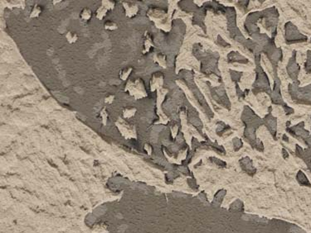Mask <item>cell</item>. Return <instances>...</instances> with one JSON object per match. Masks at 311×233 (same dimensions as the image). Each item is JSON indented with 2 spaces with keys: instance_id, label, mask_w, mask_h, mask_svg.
<instances>
[{
  "instance_id": "obj_10",
  "label": "cell",
  "mask_w": 311,
  "mask_h": 233,
  "mask_svg": "<svg viewBox=\"0 0 311 233\" xmlns=\"http://www.w3.org/2000/svg\"><path fill=\"white\" fill-rule=\"evenodd\" d=\"M114 98H115V95H112V94H110L108 96L105 98V102L106 103H111L113 102Z\"/></svg>"
},
{
  "instance_id": "obj_5",
  "label": "cell",
  "mask_w": 311,
  "mask_h": 233,
  "mask_svg": "<svg viewBox=\"0 0 311 233\" xmlns=\"http://www.w3.org/2000/svg\"><path fill=\"white\" fill-rule=\"evenodd\" d=\"M106 12H107V9H106L104 6H102V5H101V8H99L98 9H97L96 17L101 20V19H102V18L105 16Z\"/></svg>"
},
{
  "instance_id": "obj_4",
  "label": "cell",
  "mask_w": 311,
  "mask_h": 233,
  "mask_svg": "<svg viewBox=\"0 0 311 233\" xmlns=\"http://www.w3.org/2000/svg\"><path fill=\"white\" fill-rule=\"evenodd\" d=\"M136 109L134 107H127L124 109V117H131L134 115Z\"/></svg>"
},
{
  "instance_id": "obj_8",
  "label": "cell",
  "mask_w": 311,
  "mask_h": 233,
  "mask_svg": "<svg viewBox=\"0 0 311 233\" xmlns=\"http://www.w3.org/2000/svg\"><path fill=\"white\" fill-rule=\"evenodd\" d=\"M41 12H42V8H41L40 6L35 5L34 8H32V12H31V17H38V15L40 14Z\"/></svg>"
},
{
  "instance_id": "obj_9",
  "label": "cell",
  "mask_w": 311,
  "mask_h": 233,
  "mask_svg": "<svg viewBox=\"0 0 311 233\" xmlns=\"http://www.w3.org/2000/svg\"><path fill=\"white\" fill-rule=\"evenodd\" d=\"M102 6H104L107 10L113 9L115 7V2L113 1H102Z\"/></svg>"
},
{
  "instance_id": "obj_2",
  "label": "cell",
  "mask_w": 311,
  "mask_h": 233,
  "mask_svg": "<svg viewBox=\"0 0 311 233\" xmlns=\"http://www.w3.org/2000/svg\"><path fill=\"white\" fill-rule=\"evenodd\" d=\"M92 16V12L88 8H85L82 9L81 12V17L83 20H89Z\"/></svg>"
},
{
  "instance_id": "obj_11",
  "label": "cell",
  "mask_w": 311,
  "mask_h": 233,
  "mask_svg": "<svg viewBox=\"0 0 311 233\" xmlns=\"http://www.w3.org/2000/svg\"><path fill=\"white\" fill-rule=\"evenodd\" d=\"M101 114H102V117H103V122L104 124H106V120H107V113L105 110H103L101 112Z\"/></svg>"
},
{
  "instance_id": "obj_7",
  "label": "cell",
  "mask_w": 311,
  "mask_h": 233,
  "mask_svg": "<svg viewBox=\"0 0 311 233\" xmlns=\"http://www.w3.org/2000/svg\"><path fill=\"white\" fill-rule=\"evenodd\" d=\"M104 27H105V29L110 30V31H112V30H116L118 27L117 24L115 23L114 22H111V21H107V22H105V24H104Z\"/></svg>"
},
{
  "instance_id": "obj_1",
  "label": "cell",
  "mask_w": 311,
  "mask_h": 233,
  "mask_svg": "<svg viewBox=\"0 0 311 233\" xmlns=\"http://www.w3.org/2000/svg\"><path fill=\"white\" fill-rule=\"evenodd\" d=\"M124 6H125L126 16L130 17H133L136 14L138 11V7L135 4L126 3V4H124Z\"/></svg>"
},
{
  "instance_id": "obj_6",
  "label": "cell",
  "mask_w": 311,
  "mask_h": 233,
  "mask_svg": "<svg viewBox=\"0 0 311 233\" xmlns=\"http://www.w3.org/2000/svg\"><path fill=\"white\" fill-rule=\"evenodd\" d=\"M66 37V39H67V41L70 43H75L77 41V39H78V36H77V34L72 32H67Z\"/></svg>"
},
{
  "instance_id": "obj_3",
  "label": "cell",
  "mask_w": 311,
  "mask_h": 233,
  "mask_svg": "<svg viewBox=\"0 0 311 233\" xmlns=\"http://www.w3.org/2000/svg\"><path fill=\"white\" fill-rule=\"evenodd\" d=\"M132 70H133V68H131V67H128V68L122 69L120 73V79H121L122 80H125L129 77V74H130V72Z\"/></svg>"
}]
</instances>
